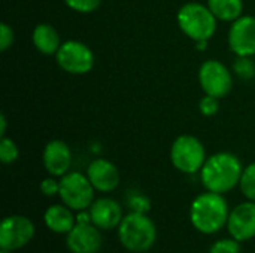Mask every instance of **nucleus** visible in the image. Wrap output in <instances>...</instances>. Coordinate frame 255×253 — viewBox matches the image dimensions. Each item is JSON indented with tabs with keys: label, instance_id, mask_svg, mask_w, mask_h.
<instances>
[{
	"label": "nucleus",
	"instance_id": "1",
	"mask_svg": "<svg viewBox=\"0 0 255 253\" xmlns=\"http://www.w3.org/2000/svg\"><path fill=\"white\" fill-rule=\"evenodd\" d=\"M242 171L244 166L235 154L218 152L206 158L200 170V180L206 191L224 195L239 185Z\"/></svg>",
	"mask_w": 255,
	"mask_h": 253
},
{
	"label": "nucleus",
	"instance_id": "2",
	"mask_svg": "<svg viewBox=\"0 0 255 253\" xmlns=\"http://www.w3.org/2000/svg\"><path fill=\"white\" fill-rule=\"evenodd\" d=\"M230 207L223 194L206 191L197 195L190 206V222L202 234L211 236L227 227Z\"/></svg>",
	"mask_w": 255,
	"mask_h": 253
},
{
	"label": "nucleus",
	"instance_id": "3",
	"mask_svg": "<svg viewBox=\"0 0 255 253\" xmlns=\"http://www.w3.org/2000/svg\"><path fill=\"white\" fill-rule=\"evenodd\" d=\"M117 230L121 246L131 253L148 252L157 242V227L146 213H127Z\"/></svg>",
	"mask_w": 255,
	"mask_h": 253
},
{
	"label": "nucleus",
	"instance_id": "4",
	"mask_svg": "<svg viewBox=\"0 0 255 253\" xmlns=\"http://www.w3.org/2000/svg\"><path fill=\"white\" fill-rule=\"evenodd\" d=\"M178 25L191 40H209L217 31V18L199 1H188L178 10Z\"/></svg>",
	"mask_w": 255,
	"mask_h": 253
},
{
	"label": "nucleus",
	"instance_id": "5",
	"mask_svg": "<svg viewBox=\"0 0 255 253\" xmlns=\"http://www.w3.org/2000/svg\"><path fill=\"white\" fill-rule=\"evenodd\" d=\"M206 149L203 143L190 134H182L175 139L170 148V161L173 167L185 174L200 173L206 161Z\"/></svg>",
	"mask_w": 255,
	"mask_h": 253
},
{
	"label": "nucleus",
	"instance_id": "6",
	"mask_svg": "<svg viewBox=\"0 0 255 253\" xmlns=\"http://www.w3.org/2000/svg\"><path fill=\"white\" fill-rule=\"evenodd\" d=\"M94 186L87 174L79 171H69L60 177V198L61 203L70 207L73 212L90 209L94 201Z\"/></svg>",
	"mask_w": 255,
	"mask_h": 253
},
{
	"label": "nucleus",
	"instance_id": "7",
	"mask_svg": "<svg viewBox=\"0 0 255 253\" xmlns=\"http://www.w3.org/2000/svg\"><path fill=\"white\" fill-rule=\"evenodd\" d=\"M57 64L61 70L72 75H85L94 67V54L79 40L63 42L55 54Z\"/></svg>",
	"mask_w": 255,
	"mask_h": 253
},
{
	"label": "nucleus",
	"instance_id": "8",
	"mask_svg": "<svg viewBox=\"0 0 255 253\" xmlns=\"http://www.w3.org/2000/svg\"><path fill=\"white\" fill-rule=\"evenodd\" d=\"M34 234L36 228L31 219L21 215L6 216L0 225V249L19 251L33 240Z\"/></svg>",
	"mask_w": 255,
	"mask_h": 253
},
{
	"label": "nucleus",
	"instance_id": "9",
	"mask_svg": "<svg viewBox=\"0 0 255 253\" xmlns=\"http://www.w3.org/2000/svg\"><path fill=\"white\" fill-rule=\"evenodd\" d=\"M199 84L205 94L223 98L233 88V76L220 60H208L199 69Z\"/></svg>",
	"mask_w": 255,
	"mask_h": 253
},
{
	"label": "nucleus",
	"instance_id": "10",
	"mask_svg": "<svg viewBox=\"0 0 255 253\" xmlns=\"http://www.w3.org/2000/svg\"><path fill=\"white\" fill-rule=\"evenodd\" d=\"M227 42L236 57L255 55V16L242 15L233 21L229 30Z\"/></svg>",
	"mask_w": 255,
	"mask_h": 253
},
{
	"label": "nucleus",
	"instance_id": "11",
	"mask_svg": "<svg viewBox=\"0 0 255 253\" xmlns=\"http://www.w3.org/2000/svg\"><path fill=\"white\" fill-rule=\"evenodd\" d=\"M230 237L244 243L255 237V201H244L230 210L227 221Z\"/></svg>",
	"mask_w": 255,
	"mask_h": 253
},
{
	"label": "nucleus",
	"instance_id": "12",
	"mask_svg": "<svg viewBox=\"0 0 255 253\" xmlns=\"http://www.w3.org/2000/svg\"><path fill=\"white\" fill-rule=\"evenodd\" d=\"M93 224H76L66 234V246L70 253H99L103 246V236Z\"/></svg>",
	"mask_w": 255,
	"mask_h": 253
},
{
	"label": "nucleus",
	"instance_id": "13",
	"mask_svg": "<svg viewBox=\"0 0 255 253\" xmlns=\"http://www.w3.org/2000/svg\"><path fill=\"white\" fill-rule=\"evenodd\" d=\"M42 163L48 174L63 177L72 167V151L63 140H51L45 145L42 152Z\"/></svg>",
	"mask_w": 255,
	"mask_h": 253
},
{
	"label": "nucleus",
	"instance_id": "14",
	"mask_svg": "<svg viewBox=\"0 0 255 253\" xmlns=\"http://www.w3.org/2000/svg\"><path fill=\"white\" fill-rule=\"evenodd\" d=\"M87 177L90 179L94 189L103 194L115 191L121 182L120 170L117 166L105 158H97L90 163L87 169Z\"/></svg>",
	"mask_w": 255,
	"mask_h": 253
},
{
	"label": "nucleus",
	"instance_id": "15",
	"mask_svg": "<svg viewBox=\"0 0 255 253\" xmlns=\"http://www.w3.org/2000/svg\"><path fill=\"white\" fill-rule=\"evenodd\" d=\"M88 210L91 213L93 225H96L99 230L103 231H111L118 228L124 218L121 204L117 200L108 197L94 200Z\"/></svg>",
	"mask_w": 255,
	"mask_h": 253
},
{
	"label": "nucleus",
	"instance_id": "16",
	"mask_svg": "<svg viewBox=\"0 0 255 253\" xmlns=\"http://www.w3.org/2000/svg\"><path fill=\"white\" fill-rule=\"evenodd\" d=\"M43 224L54 234H67L76 225V215L63 203L52 204L43 213Z\"/></svg>",
	"mask_w": 255,
	"mask_h": 253
},
{
	"label": "nucleus",
	"instance_id": "17",
	"mask_svg": "<svg viewBox=\"0 0 255 253\" xmlns=\"http://www.w3.org/2000/svg\"><path fill=\"white\" fill-rule=\"evenodd\" d=\"M31 42L43 55H55L61 46V37L57 28L48 22H40L33 28Z\"/></svg>",
	"mask_w": 255,
	"mask_h": 253
},
{
	"label": "nucleus",
	"instance_id": "18",
	"mask_svg": "<svg viewBox=\"0 0 255 253\" xmlns=\"http://www.w3.org/2000/svg\"><path fill=\"white\" fill-rule=\"evenodd\" d=\"M208 7L217 19L233 22L242 16L244 0H208Z\"/></svg>",
	"mask_w": 255,
	"mask_h": 253
},
{
	"label": "nucleus",
	"instance_id": "19",
	"mask_svg": "<svg viewBox=\"0 0 255 253\" xmlns=\"http://www.w3.org/2000/svg\"><path fill=\"white\" fill-rule=\"evenodd\" d=\"M239 188L247 200L255 201V163H251L250 166L244 167Z\"/></svg>",
	"mask_w": 255,
	"mask_h": 253
},
{
	"label": "nucleus",
	"instance_id": "20",
	"mask_svg": "<svg viewBox=\"0 0 255 253\" xmlns=\"http://www.w3.org/2000/svg\"><path fill=\"white\" fill-rule=\"evenodd\" d=\"M19 157V149L16 146V143L12 139L7 137H1L0 140V161L4 166L13 164Z\"/></svg>",
	"mask_w": 255,
	"mask_h": 253
},
{
	"label": "nucleus",
	"instance_id": "21",
	"mask_svg": "<svg viewBox=\"0 0 255 253\" xmlns=\"http://www.w3.org/2000/svg\"><path fill=\"white\" fill-rule=\"evenodd\" d=\"M233 72L244 81L255 78V63L251 57H236L233 63Z\"/></svg>",
	"mask_w": 255,
	"mask_h": 253
},
{
	"label": "nucleus",
	"instance_id": "22",
	"mask_svg": "<svg viewBox=\"0 0 255 253\" xmlns=\"http://www.w3.org/2000/svg\"><path fill=\"white\" fill-rule=\"evenodd\" d=\"M209 253H241V242L233 237L220 239L209 248Z\"/></svg>",
	"mask_w": 255,
	"mask_h": 253
},
{
	"label": "nucleus",
	"instance_id": "23",
	"mask_svg": "<svg viewBox=\"0 0 255 253\" xmlns=\"http://www.w3.org/2000/svg\"><path fill=\"white\" fill-rule=\"evenodd\" d=\"M128 207L131 212H137V213H146L151 210V200L139 192H133L128 197Z\"/></svg>",
	"mask_w": 255,
	"mask_h": 253
},
{
	"label": "nucleus",
	"instance_id": "24",
	"mask_svg": "<svg viewBox=\"0 0 255 253\" xmlns=\"http://www.w3.org/2000/svg\"><path fill=\"white\" fill-rule=\"evenodd\" d=\"M64 3L67 4V7H70L75 12L91 13L100 6L102 0H64Z\"/></svg>",
	"mask_w": 255,
	"mask_h": 253
},
{
	"label": "nucleus",
	"instance_id": "25",
	"mask_svg": "<svg viewBox=\"0 0 255 253\" xmlns=\"http://www.w3.org/2000/svg\"><path fill=\"white\" fill-rule=\"evenodd\" d=\"M220 98L217 97H212V95H208L205 94V97L200 98L199 101V110L203 116H214L217 115L218 109H220V103H218Z\"/></svg>",
	"mask_w": 255,
	"mask_h": 253
},
{
	"label": "nucleus",
	"instance_id": "26",
	"mask_svg": "<svg viewBox=\"0 0 255 253\" xmlns=\"http://www.w3.org/2000/svg\"><path fill=\"white\" fill-rule=\"evenodd\" d=\"M13 39H15V34H13L12 27L6 22H1V25H0V49L3 52L7 51L9 46H12Z\"/></svg>",
	"mask_w": 255,
	"mask_h": 253
},
{
	"label": "nucleus",
	"instance_id": "27",
	"mask_svg": "<svg viewBox=\"0 0 255 253\" xmlns=\"http://www.w3.org/2000/svg\"><path fill=\"white\" fill-rule=\"evenodd\" d=\"M40 192H42L45 197L58 195V192H60V180H57L54 176L43 179V180L40 182Z\"/></svg>",
	"mask_w": 255,
	"mask_h": 253
},
{
	"label": "nucleus",
	"instance_id": "28",
	"mask_svg": "<svg viewBox=\"0 0 255 253\" xmlns=\"http://www.w3.org/2000/svg\"><path fill=\"white\" fill-rule=\"evenodd\" d=\"M76 224H93L91 221V213L90 210H81V212H76Z\"/></svg>",
	"mask_w": 255,
	"mask_h": 253
},
{
	"label": "nucleus",
	"instance_id": "29",
	"mask_svg": "<svg viewBox=\"0 0 255 253\" xmlns=\"http://www.w3.org/2000/svg\"><path fill=\"white\" fill-rule=\"evenodd\" d=\"M6 127H7V119H6L4 113H1L0 115V136L1 137H4V134H6Z\"/></svg>",
	"mask_w": 255,
	"mask_h": 253
},
{
	"label": "nucleus",
	"instance_id": "30",
	"mask_svg": "<svg viewBox=\"0 0 255 253\" xmlns=\"http://www.w3.org/2000/svg\"><path fill=\"white\" fill-rule=\"evenodd\" d=\"M208 42H209V40H196L194 43H196V48H197L199 51H205V49L208 48Z\"/></svg>",
	"mask_w": 255,
	"mask_h": 253
},
{
	"label": "nucleus",
	"instance_id": "31",
	"mask_svg": "<svg viewBox=\"0 0 255 253\" xmlns=\"http://www.w3.org/2000/svg\"><path fill=\"white\" fill-rule=\"evenodd\" d=\"M0 253H13V252H10V251H4V249H1V251H0Z\"/></svg>",
	"mask_w": 255,
	"mask_h": 253
}]
</instances>
